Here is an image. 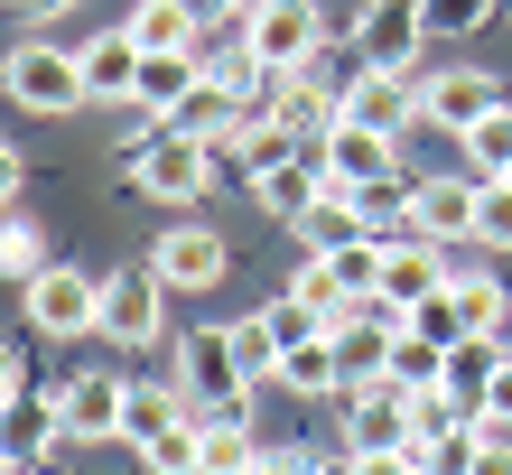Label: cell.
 Listing matches in <instances>:
<instances>
[{
  "mask_svg": "<svg viewBox=\"0 0 512 475\" xmlns=\"http://www.w3.org/2000/svg\"><path fill=\"white\" fill-rule=\"evenodd\" d=\"M177 382L196 401V429H252V373L233 364V336H187L177 345Z\"/></svg>",
  "mask_w": 512,
  "mask_h": 475,
  "instance_id": "6da1fadb",
  "label": "cell"
},
{
  "mask_svg": "<svg viewBox=\"0 0 512 475\" xmlns=\"http://www.w3.org/2000/svg\"><path fill=\"white\" fill-rule=\"evenodd\" d=\"M215 140H187V131H149V140H131V187L140 196H159V205H196L205 187H215Z\"/></svg>",
  "mask_w": 512,
  "mask_h": 475,
  "instance_id": "7a4b0ae2",
  "label": "cell"
},
{
  "mask_svg": "<svg viewBox=\"0 0 512 475\" xmlns=\"http://www.w3.org/2000/svg\"><path fill=\"white\" fill-rule=\"evenodd\" d=\"M19 299H28V326H38V336H103V280L66 271V261H47Z\"/></svg>",
  "mask_w": 512,
  "mask_h": 475,
  "instance_id": "3957f363",
  "label": "cell"
},
{
  "mask_svg": "<svg viewBox=\"0 0 512 475\" xmlns=\"http://www.w3.org/2000/svg\"><path fill=\"white\" fill-rule=\"evenodd\" d=\"M317 47H326V19H317V0H261L252 10V56L270 75H298V66H317Z\"/></svg>",
  "mask_w": 512,
  "mask_h": 475,
  "instance_id": "277c9868",
  "label": "cell"
},
{
  "mask_svg": "<svg viewBox=\"0 0 512 475\" xmlns=\"http://www.w3.org/2000/svg\"><path fill=\"white\" fill-rule=\"evenodd\" d=\"M10 94H19L28 112H75V103H94V84H84V56L28 38V47L10 56Z\"/></svg>",
  "mask_w": 512,
  "mask_h": 475,
  "instance_id": "5b68a950",
  "label": "cell"
},
{
  "mask_svg": "<svg viewBox=\"0 0 512 475\" xmlns=\"http://www.w3.org/2000/svg\"><path fill=\"white\" fill-rule=\"evenodd\" d=\"M168 299H177V289L149 271V261H140V271H112V280H103V336H112V345H159Z\"/></svg>",
  "mask_w": 512,
  "mask_h": 475,
  "instance_id": "8992f818",
  "label": "cell"
},
{
  "mask_svg": "<svg viewBox=\"0 0 512 475\" xmlns=\"http://www.w3.org/2000/svg\"><path fill=\"white\" fill-rule=\"evenodd\" d=\"M364 66L382 75H419V47H429V10L419 0H364Z\"/></svg>",
  "mask_w": 512,
  "mask_h": 475,
  "instance_id": "52a82bcc",
  "label": "cell"
},
{
  "mask_svg": "<svg viewBox=\"0 0 512 475\" xmlns=\"http://www.w3.org/2000/svg\"><path fill=\"white\" fill-rule=\"evenodd\" d=\"M354 448H419V392L410 382H354Z\"/></svg>",
  "mask_w": 512,
  "mask_h": 475,
  "instance_id": "ba28073f",
  "label": "cell"
},
{
  "mask_svg": "<svg viewBox=\"0 0 512 475\" xmlns=\"http://www.w3.org/2000/svg\"><path fill=\"white\" fill-rule=\"evenodd\" d=\"M494 103H503V84H494L485 66H447V75H419V112H429V122H438L447 140H466V131L485 122Z\"/></svg>",
  "mask_w": 512,
  "mask_h": 475,
  "instance_id": "9c48e42d",
  "label": "cell"
},
{
  "mask_svg": "<svg viewBox=\"0 0 512 475\" xmlns=\"http://www.w3.org/2000/svg\"><path fill=\"white\" fill-rule=\"evenodd\" d=\"M457 271H447V252L429 243V233H391L382 243V280H373V299H391L410 317V299H429V289H447Z\"/></svg>",
  "mask_w": 512,
  "mask_h": 475,
  "instance_id": "30bf717a",
  "label": "cell"
},
{
  "mask_svg": "<svg viewBox=\"0 0 512 475\" xmlns=\"http://www.w3.org/2000/svg\"><path fill=\"white\" fill-rule=\"evenodd\" d=\"M270 122H289L298 140H326L345 122V84H326L317 66H298V75H270Z\"/></svg>",
  "mask_w": 512,
  "mask_h": 475,
  "instance_id": "8fae6325",
  "label": "cell"
},
{
  "mask_svg": "<svg viewBox=\"0 0 512 475\" xmlns=\"http://www.w3.org/2000/svg\"><path fill=\"white\" fill-rule=\"evenodd\" d=\"M345 122H364V131H391L401 140L410 122H429V112H419V75H382V66H364L345 84Z\"/></svg>",
  "mask_w": 512,
  "mask_h": 475,
  "instance_id": "7c38bea8",
  "label": "cell"
},
{
  "mask_svg": "<svg viewBox=\"0 0 512 475\" xmlns=\"http://www.w3.org/2000/svg\"><path fill=\"white\" fill-rule=\"evenodd\" d=\"M149 271H159L168 289H215L224 280V233L215 224H168L159 252H149Z\"/></svg>",
  "mask_w": 512,
  "mask_h": 475,
  "instance_id": "4fadbf2b",
  "label": "cell"
},
{
  "mask_svg": "<svg viewBox=\"0 0 512 475\" xmlns=\"http://www.w3.org/2000/svg\"><path fill=\"white\" fill-rule=\"evenodd\" d=\"M317 150H326V177H336V187H382V177H401L391 131H364V122H336Z\"/></svg>",
  "mask_w": 512,
  "mask_h": 475,
  "instance_id": "5bb4252c",
  "label": "cell"
},
{
  "mask_svg": "<svg viewBox=\"0 0 512 475\" xmlns=\"http://www.w3.org/2000/svg\"><path fill=\"white\" fill-rule=\"evenodd\" d=\"M56 410H66V438H122L131 382L122 373H75L66 392H56Z\"/></svg>",
  "mask_w": 512,
  "mask_h": 475,
  "instance_id": "9a60e30c",
  "label": "cell"
},
{
  "mask_svg": "<svg viewBox=\"0 0 512 475\" xmlns=\"http://www.w3.org/2000/svg\"><path fill=\"white\" fill-rule=\"evenodd\" d=\"M84 56V84H94V103H140V66H149V47L131 38V28H103L94 47H75Z\"/></svg>",
  "mask_w": 512,
  "mask_h": 475,
  "instance_id": "2e32d148",
  "label": "cell"
},
{
  "mask_svg": "<svg viewBox=\"0 0 512 475\" xmlns=\"http://www.w3.org/2000/svg\"><path fill=\"white\" fill-rule=\"evenodd\" d=\"M326 187H336V177H326V150H308V159H289V168L252 177V196H261V205H270V215H280V224H308Z\"/></svg>",
  "mask_w": 512,
  "mask_h": 475,
  "instance_id": "e0dca14e",
  "label": "cell"
},
{
  "mask_svg": "<svg viewBox=\"0 0 512 475\" xmlns=\"http://www.w3.org/2000/svg\"><path fill=\"white\" fill-rule=\"evenodd\" d=\"M317 150V140H298L289 122H270V112H243V131H233V168H243V177H270V168H289V159H308Z\"/></svg>",
  "mask_w": 512,
  "mask_h": 475,
  "instance_id": "ac0fdd59",
  "label": "cell"
},
{
  "mask_svg": "<svg viewBox=\"0 0 512 475\" xmlns=\"http://www.w3.org/2000/svg\"><path fill=\"white\" fill-rule=\"evenodd\" d=\"M187 420H196L187 382H131V410H122V438H131V448H149V438H168V429H187Z\"/></svg>",
  "mask_w": 512,
  "mask_h": 475,
  "instance_id": "d6986e66",
  "label": "cell"
},
{
  "mask_svg": "<svg viewBox=\"0 0 512 475\" xmlns=\"http://www.w3.org/2000/svg\"><path fill=\"white\" fill-rule=\"evenodd\" d=\"M131 38L149 56H196L205 19H196V0H140V10H131Z\"/></svg>",
  "mask_w": 512,
  "mask_h": 475,
  "instance_id": "ffe728a7",
  "label": "cell"
},
{
  "mask_svg": "<svg viewBox=\"0 0 512 475\" xmlns=\"http://www.w3.org/2000/svg\"><path fill=\"white\" fill-rule=\"evenodd\" d=\"M196 84H205V56H149V66H140V112H149V122H177Z\"/></svg>",
  "mask_w": 512,
  "mask_h": 475,
  "instance_id": "44dd1931",
  "label": "cell"
},
{
  "mask_svg": "<svg viewBox=\"0 0 512 475\" xmlns=\"http://www.w3.org/2000/svg\"><path fill=\"white\" fill-rule=\"evenodd\" d=\"M475 196L485 187H447V177H429V187H419V233H447V243H475Z\"/></svg>",
  "mask_w": 512,
  "mask_h": 475,
  "instance_id": "7402d4cb",
  "label": "cell"
},
{
  "mask_svg": "<svg viewBox=\"0 0 512 475\" xmlns=\"http://www.w3.org/2000/svg\"><path fill=\"white\" fill-rule=\"evenodd\" d=\"M494 364H503V345H494V336H466L457 354H447V392H457L475 420H485V382H494Z\"/></svg>",
  "mask_w": 512,
  "mask_h": 475,
  "instance_id": "603a6c76",
  "label": "cell"
},
{
  "mask_svg": "<svg viewBox=\"0 0 512 475\" xmlns=\"http://www.w3.org/2000/svg\"><path fill=\"white\" fill-rule=\"evenodd\" d=\"M391 382H410V392H438L447 382V345H429L419 336V326H401V336H391V364H382Z\"/></svg>",
  "mask_w": 512,
  "mask_h": 475,
  "instance_id": "cb8c5ba5",
  "label": "cell"
},
{
  "mask_svg": "<svg viewBox=\"0 0 512 475\" xmlns=\"http://www.w3.org/2000/svg\"><path fill=\"white\" fill-rule=\"evenodd\" d=\"M47 429H66V410H56V401H38V392L19 382V392H10V466H28V457H38V448H47Z\"/></svg>",
  "mask_w": 512,
  "mask_h": 475,
  "instance_id": "d4e9b609",
  "label": "cell"
},
{
  "mask_svg": "<svg viewBox=\"0 0 512 475\" xmlns=\"http://www.w3.org/2000/svg\"><path fill=\"white\" fill-rule=\"evenodd\" d=\"M224 336H233V364H243L252 382H280V326L270 317H233Z\"/></svg>",
  "mask_w": 512,
  "mask_h": 475,
  "instance_id": "484cf974",
  "label": "cell"
},
{
  "mask_svg": "<svg viewBox=\"0 0 512 475\" xmlns=\"http://www.w3.org/2000/svg\"><path fill=\"white\" fill-rule=\"evenodd\" d=\"M280 382H289V392H336V382H345V364H336V336L289 345V354H280Z\"/></svg>",
  "mask_w": 512,
  "mask_h": 475,
  "instance_id": "4316f807",
  "label": "cell"
},
{
  "mask_svg": "<svg viewBox=\"0 0 512 475\" xmlns=\"http://www.w3.org/2000/svg\"><path fill=\"white\" fill-rule=\"evenodd\" d=\"M289 299H308L326 326H336L354 299H345V280H336V261H326V252H308V261H298V280H289Z\"/></svg>",
  "mask_w": 512,
  "mask_h": 475,
  "instance_id": "83f0119b",
  "label": "cell"
},
{
  "mask_svg": "<svg viewBox=\"0 0 512 475\" xmlns=\"http://www.w3.org/2000/svg\"><path fill=\"white\" fill-rule=\"evenodd\" d=\"M410 326H419L429 345H447V354H457V345H466V308H457V280H447V289H429V299H410Z\"/></svg>",
  "mask_w": 512,
  "mask_h": 475,
  "instance_id": "f1b7e54d",
  "label": "cell"
},
{
  "mask_svg": "<svg viewBox=\"0 0 512 475\" xmlns=\"http://www.w3.org/2000/svg\"><path fill=\"white\" fill-rule=\"evenodd\" d=\"M140 466H149V475H205V429L187 420V429L149 438V448H140Z\"/></svg>",
  "mask_w": 512,
  "mask_h": 475,
  "instance_id": "f546056e",
  "label": "cell"
},
{
  "mask_svg": "<svg viewBox=\"0 0 512 475\" xmlns=\"http://www.w3.org/2000/svg\"><path fill=\"white\" fill-rule=\"evenodd\" d=\"M457 308H466V336H503L512 289H503V280H457Z\"/></svg>",
  "mask_w": 512,
  "mask_h": 475,
  "instance_id": "4dcf8cb0",
  "label": "cell"
},
{
  "mask_svg": "<svg viewBox=\"0 0 512 475\" xmlns=\"http://www.w3.org/2000/svg\"><path fill=\"white\" fill-rule=\"evenodd\" d=\"M466 159H475V168H485V177H503V168H512V103H494V112H485V122H475V131H466Z\"/></svg>",
  "mask_w": 512,
  "mask_h": 475,
  "instance_id": "1f68e13d",
  "label": "cell"
},
{
  "mask_svg": "<svg viewBox=\"0 0 512 475\" xmlns=\"http://www.w3.org/2000/svg\"><path fill=\"white\" fill-rule=\"evenodd\" d=\"M261 448H252V429H205V475H252Z\"/></svg>",
  "mask_w": 512,
  "mask_h": 475,
  "instance_id": "d6a6232c",
  "label": "cell"
},
{
  "mask_svg": "<svg viewBox=\"0 0 512 475\" xmlns=\"http://www.w3.org/2000/svg\"><path fill=\"white\" fill-rule=\"evenodd\" d=\"M475 243L512 252V187H503V177H485V196H475Z\"/></svg>",
  "mask_w": 512,
  "mask_h": 475,
  "instance_id": "836d02e7",
  "label": "cell"
},
{
  "mask_svg": "<svg viewBox=\"0 0 512 475\" xmlns=\"http://www.w3.org/2000/svg\"><path fill=\"white\" fill-rule=\"evenodd\" d=\"M419 10H429V28H447V38H475L503 0H419Z\"/></svg>",
  "mask_w": 512,
  "mask_h": 475,
  "instance_id": "e575fe53",
  "label": "cell"
},
{
  "mask_svg": "<svg viewBox=\"0 0 512 475\" xmlns=\"http://www.w3.org/2000/svg\"><path fill=\"white\" fill-rule=\"evenodd\" d=\"M0 261H10V280H19V289L38 280V271H47V243H38V224H10V233H0Z\"/></svg>",
  "mask_w": 512,
  "mask_h": 475,
  "instance_id": "d590c367",
  "label": "cell"
},
{
  "mask_svg": "<svg viewBox=\"0 0 512 475\" xmlns=\"http://www.w3.org/2000/svg\"><path fill=\"white\" fill-rule=\"evenodd\" d=\"M354 475H419L410 448H354Z\"/></svg>",
  "mask_w": 512,
  "mask_h": 475,
  "instance_id": "8d00e7d4",
  "label": "cell"
},
{
  "mask_svg": "<svg viewBox=\"0 0 512 475\" xmlns=\"http://www.w3.org/2000/svg\"><path fill=\"white\" fill-rule=\"evenodd\" d=\"M485 420H494V429H512V354H503L494 382H485Z\"/></svg>",
  "mask_w": 512,
  "mask_h": 475,
  "instance_id": "74e56055",
  "label": "cell"
},
{
  "mask_svg": "<svg viewBox=\"0 0 512 475\" xmlns=\"http://www.w3.org/2000/svg\"><path fill=\"white\" fill-rule=\"evenodd\" d=\"M252 475H326V466H317V457H280V448H261Z\"/></svg>",
  "mask_w": 512,
  "mask_h": 475,
  "instance_id": "f35d334b",
  "label": "cell"
},
{
  "mask_svg": "<svg viewBox=\"0 0 512 475\" xmlns=\"http://www.w3.org/2000/svg\"><path fill=\"white\" fill-rule=\"evenodd\" d=\"M10 10H19V19H47V10H66V0H10Z\"/></svg>",
  "mask_w": 512,
  "mask_h": 475,
  "instance_id": "ab89813d",
  "label": "cell"
},
{
  "mask_svg": "<svg viewBox=\"0 0 512 475\" xmlns=\"http://www.w3.org/2000/svg\"><path fill=\"white\" fill-rule=\"evenodd\" d=\"M494 280H503V289H512V252H503V271H494Z\"/></svg>",
  "mask_w": 512,
  "mask_h": 475,
  "instance_id": "60d3db41",
  "label": "cell"
},
{
  "mask_svg": "<svg viewBox=\"0 0 512 475\" xmlns=\"http://www.w3.org/2000/svg\"><path fill=\"white\" fill-rule=\"evenodd\" d=\"M503 187H512V168H503Z\"/></svg>",
  "mask_w": 512,
  "mask_h": 475,
  "instance_id": "b9f144b4",
  "label": "cell"
},
{
  "mask_svg": "<svg viewBox=\"0 0 512 475\" xmlns=\"http://www.w3.org/2000/svg\"><path fill=\"white\" fill-rule=\"evenodd\" d=\"M419 475H429V466H419Z\"/></svg>",
  "mask_w": 512,
  "mask_h": 475,
  "instance_id": "7bdbcfd3",
  "label": "cell"
},
{
  "mask_svg": "<svg viewBox=\"0 0 512 475\" xmlns=\"http://www.w3.org/2000/svg\"><path fill=\"white\" fill-rule=\"evenodd\" d=\"M503 10H512V0H503Z\"/></svg>",
  "mask_w": 512,
  "mask_h": 475,
  "instance_id": "ee69618b",
  "label": "cell"
},
{
  "mask_svg": "<svg viewBox=\"0 0 512 475\" xmlns=\"http://www.w3.org/2000/svg\"><path fill=\"white\" fill-rule=\"evenodd\" d=\"M19 475H28V466H19Z\"/></svg>",
  "mask_w": 512,
  "mask_h": 475,
  "instance_id": "f6af8a7d",
  "label": "cell"
}]
</instances>
